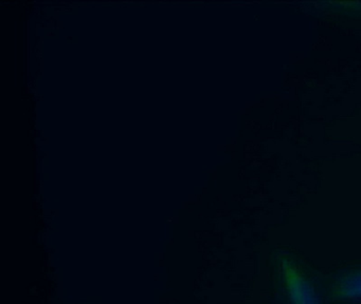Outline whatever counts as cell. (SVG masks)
Instances as JSON below:
<instances>
[{"instance_id":"6da1fadb","label":"cell","mask_w":361,"mask_h":304,"mask_svg":"<svg viewBox=\"0 0 361 304\" xmlns=\"http://www.w3.org/2000/svg\"><path fill=\"white\" fill-rule=\"evenodd\" d=\"M272 304H331L323 270L295 251L274 249L269 257Z\"/></svg>"},{"instance_id":"7a4b0ae2","label":"cell","mask_w":361,"mask_h":304,"mask_svg":"<svg viewBox=\"0 0 361 304\" xmlns=\"http://www.w3.org/2000/svg\"><path fill=\"white\" fill-rule=\"evenodd\" d=\"M322 276L331 304H361V263L337 266Z\"/></svg>"}]
</instances>
